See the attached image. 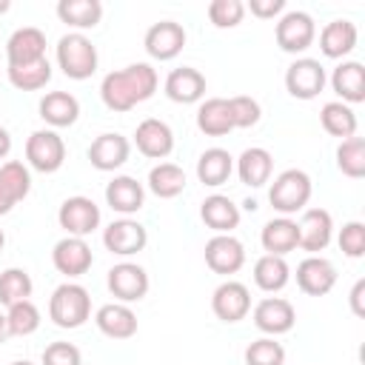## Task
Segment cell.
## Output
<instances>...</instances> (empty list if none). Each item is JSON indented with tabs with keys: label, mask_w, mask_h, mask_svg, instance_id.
I'll use <instances>...</instances> for the list:
<instances>
[{
	"label": "cell",
	"mask_w": 365,
	"mask_h": 365,
	"mask_svg": "<svg viewBox=\"0 0 365 365\" xmlns=\"http://www.w3.org/2000/svg\"><path fill=\"white\" fill-rule=\"evenodd\" d=\"M245 365H285V348L277 336H259L245 348Z\"/></svg>",
	"instance_id": "41"
},
{
	"label": "cell",
	"mask_w": 365,
	"mask_h": 365,
	"mask_svg": "<svg viewBox=\"0 0 365 365\" xmlns=\"http://www.w3.org/2000/svg\"><path fill=\"white\" fill-rule=\"evenodd\" d=\"M245 17V3L242 0H211L208 3V20L217 29H234Z\"/></svg>",
	"instance_id": "42"
},
{
	"label": "cell",
	"mask_w": 365,
	"mask_h": 365,
	"mask_svg": "<svg viewBox=\"0 0 365 365\" xmlns=\"http://www.w3.org/2000/svg\"><path fill=\"white\" fill-rule=\"evenodd\" d=\"M46 57V34L37 26H23L6 40V66H29Z\"/></svg>",
	"instance_id": "20"
},
{
	"label": "cell",
	"mask_w": 365,
	"mask_h": 365,
	"mask_svg": "<svg viewBox=\"0 0 365 365\" xmlns=\"http://www.w3.org/2000/svg\"><path fill=\"white\" fill-rule=\"evenodd\" d=\"M200 217L202 222L214 231V234H231L240 225V205L225 197V194H208L200 205Z\"/></svg>",
	"instance_id": "27"
},
{
	"label": "cell",
	"mask_w": 365,
	"mask_h": 365,
	"mask_svg": "<svg viewBox=\"0 0 365 365\" xmlns=\"http://www.w3.org/2000/svg\"><path fill=\"white\" fill-rule=\"evenodd\" d=\"M91 317V297L80 282H63L48 297V319L57 328H80Z\"/></svg>",
	"instance_id": "2"
},
{
	"label": "cell",
	"mask_w": 365,
	"mask_h": 365,
	"mask_svg": "<svg viewBox=\"0 0 365 365\" xmlns=\"http://www.w3.org/2000/svg\"><path fill=\"white\" fill-rule=\"evenodd\" d=\"M163 88L171 103H182V106L200 103L205 97V77H202V71H197L191 66H180V68L168 71Z\"/></svg>",
	"instance_id": "23"
},
{
	"label": "cell",
	"mask_w": 365,
	"mask_h": 365,
	"mask_svg": "<svg viewBox=\"0 0 365 365\" xmlns=\"http://www.w3.org/2000/svg\"><path fill=\"white\" fill-rule=\"evenodd\" d=\"M106 202H108L111 211H117V214H123V217H131V214H137V211L143 208V202H145V188H143L140 180H134V177H128V174H120V177H114V180L106 185Z\"/></svg>",
	"instance_id": "25"
},
{
	"label": "cell",
	"mask_w": 365,
	"mask_h": 365,
	"mask_svg": "<svg viewBox=\"0 0 365 365\" xmlns=\"http://www.w3.org/2000/svg\"><path fill=\"white\" fill-rule=\"evenodd\" d=\"M91 262H94V254H91V245L83 237H63L51 248V265L60 274H66L68 279L83 277L91 268Z\"/></svg>",
	"instance_id": "14"
},
{
	"label": "cell",
	"mask_w": 365,
	"mask_h": 365,
	"mask_svg": "<svg viewBox=\"0 0 365 365\" xmlns=\"http://www.w3.org/2000/svg\"><path fill=\"white\" fill-rule=\"evenodd\" d=\"M40 365H83V354L74 342H51L46 345Z\"/></svg>",
	"instance_id": "45"
},
{
	"label": "cell",
	"mask_w": 365,
	"mask_h": 365,
	"mask_svg": "<svg viewBox=\"0 0 365 365\" xmlns=\"http://www.w3.org/2000/svg\"><path fill=\"white\" fill-rule=\"evenodd\" d=\"M134 145L148 160H165L174 151V131L157 117H145L134 131Z\"/></svg>",
	"instance_id": "17"
},
{
	"label": "cell",
	"mask_w": 365,
	"mask_h": 365,
	"mask_svg": "<svg viewBox=\"0 0 365 365\" xmlns=\"http://www.w3.org/2000/svg\"><path fill=\"white\" fill-rule=\"evenodd\" d=\"M202 254H205V265L222 277H231L245 265V245L234 234H214L205 242Z\"/></svg>",
	"instance_id": "11"
},
{
	"label": "cell",
	"mask_w": 365,
	"mask_h": 365,
	"mask_svg": "<svg viewBox=\"0 0 365 365\" xmlns=\"http://www.w3.org/2000/svg\"><path fill=\"white\" fill-rule=\"evenodd\" d=\"M3 245H6V234H3V228H0V251H3Z\"/></svg>",
	"instance_id": "51"
},
{
	"label": "cell",
	"mask_w": 365,
	"mask_h": 365,
	"mask_svg": "<svg viewBox=\"0 0 365 365\" xmlns=\"http://www.w3.org/2000/svg\"><path fill=\"white\" fill-rule=\"evenodd\" d=\"M331 88L336 91L339 103L356 106L365 100V68L356 60H342L331 74Z\"/></svg>",
	"instance_id": "28"
},
{
	"label": "cell",
	"mask_w": 365,
	"mask_h": 365,
	"mask_svg": "<svg viewBox=\"0 0 365 365\" xmlns=\"http://www.w3.org/2000/svg\"><path fill=\"white\" fill-rule=\"evenodd\" d=\"M197 128L208 137H225L234 131L231 114H228V100L225 97H208L197 108Z\"/></svg>",
	"instance_id": "33"
},
{
	"label": "cell",
	"mask_w": 365,
	"mask_h": 365,
	"mask_svg": "<svg viewBox=\"0 0 365 365\" xmlns=\"http://www.w3.org/2000/svg\"><path fill=\"white\" fill-rule=\"evenodd\" d=\"M259 242L265 248V254H274V257H288L291 251L299 248V228H297V220L291 217H274L262 225L259 231Z\"/></svg>",
	"instance_id": "26"
},
{
	"label": "cell",
	"mask_w": 365,
	"mask_h": 365,
	"mask_svg": "<svg viewBox=\"0 0 365 365\" xmlns=\"http://www.w3.org/2000/svg\"><path fill=\"white\" fill-rule=\"evenodd\" d=\"M40 117L46 125L51 128H66V125H74L77 117H80V103L74 94L68 91H48L43 100H40Z\"/></svg>",
	"instance_id": "30"
},
{
	"label": "cell",
	"mask_w": 365,
	"mask_h": 365,
	"mask_svg": "<svg viewBox=\"0 0 365 365\" xmlns=\"http://www.w3.org/2000/svg\"><path fill=\"white\" fill-rule=\"evenodd\" d=\"M9 9H11V3H9V0H0V14H6Z\"/></svg>",
	"instance_id": "50"
},
{
	"label": "cell",
	"mask_w": 365,
	"mask_h": 365,
	"mask_svg": "<svg viewBox=\"0 0 365 365\" xmlns=\"http://www.w3.org/2000/svg\"><path fill=\"white\" fill-rule=\"evenodd\" d=\"M211 311L222 322H240L251 311V291L237 279H225L211 294Z\"/></svg>",
	"instance_id": "12"
},
{
	"label": "cell",
	"mask_w": 365,
	"mask_h": 365,
	"mask_svg": "<svg viewBox=\"0 0 365 365\" xmlns=\"http://www.w3.org/2000/svg\"><path fill=\"white\" fill-rule=\"evenodd\" d=\"M319 123L331 137H339V140H348V137L356 134V114H354L351 106H345L339 100H331V103L322 106Z\"/></svg>",
	"instance_id": "37"
},
{
	"label": "cell",
	"mask_w": 365,
	"mask_h": 365,
	"mask_svg": "<svg viewBox=\"0 0 365 365\" xmlns=\"http://www.w3.org/2000/svg\"><path fill=\"white\" fill-rule=\"evenodd\" d=\"M228 114H231V125L234 128H251L259 123L262 117V108L254 97L248 94H237V97H228Z\"/></svg>",
	"instance_id": "43"
},
{
	"label": "cell",
	"mask_w": 365,
	"mask_h": 365,
	"mask_svg": "<svg viewBox=\"0 0 365 365\" xmlns=\"http://www.w3.org/2000/svg\"><path fill=\"white\" fill-rule=\"evenodd\" d=\"M336 168L351 177V180H359L365 177V140L362 137H348L339 143L336 148Z\"/></svg>",
	"instance_id": "39"
},
{
	"label": "cell",
	"mask_w": 365,
	"mask_h": 365,
	"mask_svg": "<svg viewBox=\"0 0 365 365\" xmlns=\"http://www.w3.org/2000/svg\"><path fill=\"white\" fill-rule=\"evenodd\" d=\"M311 194H314L311 177L302 168H285V171H279L274 177L271 188H268V202L282 217H291L297 211H305Z\"/></svg>",
	"instance_id": "3"
},
{
	"label": "cell",
	"mask_w": 365,
	"mask_h": 365,
	"mask_svg": "<svg viewBox=\"0 0 365 365\" xmlns=\"http://www.w3.org/2000/svg\"><path fill=\"white\" fill-rule=\"evenodd\" d=\"M274 37H277V46L288 54H302L305 48L314 46L317 40V23L308 11H299V9H291V11H282L279 20H277V29H274Z\"/></svg>",
	"instance_id": "5"
},
{
	"label": "cell",
	"mask_w": 365,
	"mask_h": 365,
	"mask_svg": "<svg viewBox=\"0 0 365 365\" xmlns=\"http://www.w3.org/2000/svg\"><path fill=\"white\" fill-rule=\"evenodd\" d=\"M245 11H251L259 20H274L285 11V0H248Z\"/></svg>",
	"instance_id": "46"
},
{
	"label": "cell",
	"mask_w": 365,
	"mask_h": 365,
	"mask_svg": "<svg viewBox=\"0 0 365 365\" xmlns=\"http://www.w3.org/2000/svg\"><path fill=\"white\" fill-rule=\"evenodd\" d=\"M348 299H351V311H354L356 317H365V279H356V282H354Z\"/></svg>",
	"instance_id": "47"
},
{
	"label": "cell",
	"mask_w": 365,
	"mask_h": 365,
	"mask_svg": "<svg viewBox=\"0 0 365 365\" xmlns=\"http://www.w3.org/2000/svg\"><path fill=\"white\" fill-rule=\"evenodd\" d=\"M234 174V157L225 148H205L197 160V180L208 188H220Z\"/></svg>",
	"instance_id": "31"
},
{
	"label": "cell",
	"mask_w": 365,
	"mask_h": 365,
	"mask_svg": "<svg viewBox=\"0 0 365 365\" xmlns=\"http://www.w3.org/2000/svg\"><path fill=\"white\" fill-rule=\"evenodd\" d=\"M57 17L83 34L86 29H94L103 20V3L100 0H60Z\"/></svg>",
	"instance_id": "32"
},
{
	"label": "cell",
	"mask_w": 365,
	"mask_h": 365,
	"mask_svg": "<svg viewBox=\"0 0 365 365\" xmlns=\"http://www.w3.org/2000/svg\"><path fill=\"white\" fill-rule=\"evenodd\" d=\"M297 285L308 297H325L336 285V268H334V262L325 259V257H319V254H308L297 265Z\"/></svg>",
	"instance_id": "15"
},
{
	"label": "cell",
	"mask_w": 365,
	"mask_h": 365,
	"mask_svg": "<svg viewBox=\"0 0 365 365\" xmlns=\"http://www.w3.org/2000/svg\"><path fill=\"white\" fill-rule=\"evenodd\" d=\"M148 191L160 200H174L185 191V171L177 163H157L148 171Z\"/></svg>",
	"instance_id": "35"
},
{
	"label": "cell",
	"mask_w": 365,
	"mask_h": 365,
	"mask_svg": "<svg viewBox=\"0 0 365 365\" xmlns=\"http://www.w3.org/2000/svg\"><path fill=\"white\" fill-rule=\"evenodd\" d=\"M160 77L151 63H131L120 71H108L100 83V97L111 111H131L134 106L154 97Z\"/></svg>",
	"instance_id": "1"
},
{
	"label": "cell",
	"mask_w": 365,
	"mask_h": 365,
	"mask_svg": "<svg viewBox=\"0 0 365 365\" xmlns=\"http://www.w3.org/2000/svg\"><path fill=\"white\" fill-rule=\"evenodd\" d=\"M297 228H299V248L308 254H319L328 248L334 237V217L325 208H305Z\"/></svg>",
	"instance_id": "18"
},
{
	"label": "cell",
	"mask_w": 365,
	"mask_h": 365,
	"mask_svg": "<svg viewBox=\"0 0 365 365\" xmlns=\"http://www.w3.org/2000/svg\"><path fill=\"white\" fill-rule=\"evenodd\" d=\"M103 245L117 257H134L148 245V231L143 222H137L131 217H120L106 225Z\"/></svg>",
	"instance_id": "10"
},
{
	"label": "cell",
	"mask_w": 365,
	"mask_h": 365,
	"mask_svg": "<svg viewBox=\"0 0 365 365\" xmlns=\"http://www.w3.org/2000/svg\"><path fill=\"white\" fill-rule=\"evenodd\" d=\"M251 319L265 336H279V334H288L294 328L297 311L285 297H265L254 305Z\"/></svg>",
	"instance_id": "13"
},
{
	"label": "cell",
	"mask_w": 365,
	"mask_h": 365,
	"mask_svg": "<svg viewBox=\"0 0 365 365\" xmlns=\"http://www.w3.org/2000/svg\"><path fill=\"white\" fill-rule=\"evenodd\" d=\"M325 66L314 57H297L285 68V88L294 100H314L325 88Z\"/></svg>",
	"instance_id": "8"
},
{
	"label": "cell",
	"mask_w": 365,
	"mask_h": 365,
	"mask_svg": "<svg viewBox=\"0 0 365 365\" xmlns=\"http://www.w3.org/2000/svg\"><path fill=\"white\" fill-rule=\"evenodd\" d=\"M291 279V268L285 262V257H274V254H262L254 262V282L259 291L265 294H277L288 285Z\"/></svg>",
	"instance_id": "34"
},
{
	"label": "cell",
	"mask_w": 365,
	"mask_h": 365,
	"mask_svg": "<svg viewBox=\"0 0 365 365\" xmlns=\"http://www.w3.org/2000/svg\"><path fill=\"white\" fill-rule=\"evenodd\" d=\"M106 282H108L111 297L117 302H125V305L140 302L148 294V285H151L145 268L137 265V262H117V265H111Z\"/></svg>",
	"instance_id": "9"
},
{
	"label": "cell",
	"mask_w": 365,
	"mask_h": 365,
	"mask_svg": "<svg viewBox=\"0 0 365 365\" xmlns=\"http://www.w3.org/2000/svg\"><path fill=\"white\" fill-rule=\"evenodd\" d=\"M131 154V143L128 137L117 134V131H106L100 137H94V143L88 145V163L97 171H117L128 163Z\"/></svg>",
	"instance_id": "19"
},
{
	"label": "cell",
	"mask_w": 365,
	"mask_h": 365,
	"mask_svg": "<svg viewBox=\"0 0 365 365\" xmlns=\"http://www.w3.org/2000/svg\"><path fill=\"white\" fill-rule=\"evenodd\" d=\"M356 26L351 23V20H345V17H339V20H331V23H325V29L319 31V51L325 54V57H331V60H342V57H348L351 51H354V46H356Z\"/></svg>",
	"instance_id": "29"
},
{
	"label": "cell",
	"mask_w": 365,
	"mask_h": 365,
	"mask_svg": "<svg viewBox=\"0 0 365 365\" xmlns=\"http://www.w3.org/2000/svg\"><path fill=\"white\" fill-rule=\"evenodd\" d=\"M94 325L108 339H131L137 334V314L125 302H106L97 308Z\"/></svg>",
	"instance_id": "22"
},
{
	"label": "cell",
	"mask_w": 365,
	"mask_h": 365,
	"mask_svg": "<svg viewBox=\"0 0 365 365\" xmlns=\"http://www.w3.org/2000/svg\"><path fill=\"white\" fill-rule=\"evenodd\" d=\"M11 334H9V325H6V314H0V345L9 339Z\"/></svg>",
	"instance_id": "49"
},
{
	"label": "cell",
	"mask_w": 365,
	"mask_h": 365,
	"mask_svg": "<svg viewBox=\"0 0 365 365\" xmlns=\"http://www.w3.org/2000/svg\"><path fill=\"white\" fill-rule=\"evenodd\" d=\"M11 365H34V362H29V359H17V362H11Z\"/></svg>",
	"instance_id": "52"
},
{
	"label": "cell",
	"mask_w": 365,
	"mask_h": 365,
	"mask_svg": "<svg viewBox=\"0 0 365 365\" xmlns=\"http://www.w3.org/2000/svg\"><path fill=\"white\" fill-rule=\"evenodd\" d=\"M34 291V282L29 277L26 268H6L0 274V305H14V302H23L29 299Z\"/></svg>",
	"instance_id": "38"
},
{
	"label": "cell",
	"mask_w": 365,
	"mask_h": 365,
	"mask_svg": "<svg viewBox=\"0 0 365 365\" xmlns=\"http://www.w3.org/2000/svg\"><path fill=\"white\" fill-rule=\"evenodd\" d=\"M234 168H237V177H240L242 185H248V188H262V185L271 180V174H274V157H271L268 148L251 145V148H245V151L237 157Z\"/></svg>",
	"instance_id": "24"
},
{
	"label": "cell",
	"mask_w": 365,
	"mask_h": 365,
	"mask_svg": "<svg viewBox=\"0 0 365 365\" xmlns=\"http://www.w3.org/2000/svg\"><path fill=\"white\" fill-rule=\"evenodd\" d=\"M143 46H145L148 57H154V60H174L185 46V29L177 20H160L154 26H148Z\"/></svg>",
	"instance_id": "16"
},
{
	"label": "cell",
	"mask_w": 365,
	"mask_h": 365,
	"mask_svg": "<svg viewBox=\"0 0 365 365\" xmlns=\"http://www.w3.org/2000/svg\"><path fill=\"white\" fill-rule=\"evenodd\" d=\"M97 46L86 34L68 31L57 40V66L68 80H88L97 71Z\"/></svg>",
	"instance_id": "4"
},
{
	"label": "cell",
	"mask_w": 365,
	"mask_h": 365,
	"mask_svg": "<svg viewBox=\"0 0 365 365\" xmlns=\"http://www.w3.org/2000/svg\"><path fill=\"white\" fill-rule=\"evenodd\" d=\"M31 191V171L20 160H9L0 165V217L9 214L20 200Z\"/></svg>",
	"instance_id": "21"
},
{
	"label": "cell",
	"mask_w": 365,
	"mask_h": 365,
	"mask_svg": "<svg viewBox=\"0 0 365 365\" xmlns=\"http://www.w3.org/2000/svg\"><path fill=\"white\" fill-rule=\"evenodd\" d=\"M6 74L17 91H40L51 80V63H48V57H43L29 66H6Z\"/></svg>",
	"instance_id": "36"
},
{
	"label": "cell",
	"mask_w": 365,
	"mask_h": 365,
	"mask_svg": "<svg viewBox=\"0 0 365 365\" xmlns=\"http://www.w3.org/2000/svg\"><path fill=\"white\" fill-rule=\"evenodd\" d=\"M336 242H339V248H342V254H345V257L359 259V257L365 254V225H362L359 220L345 222V225L339 228Z\"/></svg>",
	"instance_id": "44"
},
{
	"label": "cell",
	"mask_w": 365,
	"mask_h": 365,
	"mask_svg": "<svg viewBox=\"0 0 365 365\" xmlns=\"http://www.w3.org/2000/svg\"><path fill=\"white\" fill-rule=\"evenodd\" d=\"M9 151H11V134L0 125V160H6V157H9Z\"/></svg>",
	"instance_id": "48"
},
{
	"label": "cell",
	"mask_w": 365,
	"mask_h": 365,
	"mask_svg": "<svg viewBox=\"0 0 365 365\" xmlns=\"http://www.w3.org/2000/svg\"><path fill=\"white\" fill-rule=\"evenodd\" d=\"M6 325H9V334L11 336H29V334H34L40 328V308L31 299H23V302L9 305Z\"/></svg>",
	"instance_id": "40"
},
{
	"label": "cell",
	"mask_w": 365,
	"mask_h": 365,
	"mask_svg": "<svg viewBox=\"0 0 365 365\" xmlns=\"http://www.w3.org/2000/svg\"><path fill=\"white\" fill-rule=\"evenodd\" d=\"M26 163L40 174H54L66 163V143L54 128L31 131L26 140Z\"/></svg>",
	"instance_id": "6"
},
{
	"label": "cell",
	"mask_w": 365,
	"mask_h": 365,
	"mask_svg": "<svg viewBox=\"0 0 365 365\" xmlns=\"http://www.w3.org/2000/svg\"><path fill=\"white\" fill-rule=\"evenodd\" d=\"M100 205L91 200V197H83V194H74L68 200L60 202L57 208V222L60 228L66 231V237H88L94 228H100Z\"/></svg>",
	"instance_id": "7"
}]
</instances>
